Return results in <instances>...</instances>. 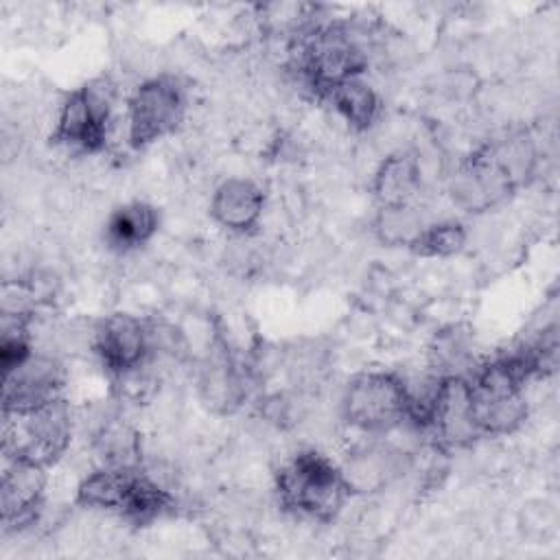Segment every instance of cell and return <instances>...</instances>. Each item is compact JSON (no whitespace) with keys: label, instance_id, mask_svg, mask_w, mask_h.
Returning a JSON list of instances; mask_svg holds the SVG:
<instances>
[{"label":"cell","instance_id":"5bb4252c","mask_svg":"<svg viewBox=\"0 0 560 560\" xmlns=\"http://www.w3.org/2000/svg\"><path fill=\"white\" fill-rule=\"evenodd\" d=\"M422 188V173L413 151H394L383 158L372 177V192L381 208L409 206Z\"/></svg>","mask_w":560,"mask_h":560},{"label":"cell","instance_id":"30bf717a","mask_svg":"<svg viewBox=\"0 0 560 560\" xmlns=\"http://www.w3.org/2000/svg\"><path fill=\"white\" fill-rule=\"evenodd\" d=\"M7 462V459H4ZM46 494V468L7 462L0 481V510L4 532H20L35 525Z\"/></svg>","mask_w":560,"mask_h":560},{"label":"cell","instance_id":"52a82bcc","mask_svg":"<svg viewBox=\"0 0 560 560\" xmlns=\"http://www.w3.org/2000/svg\"><path fill=\"white\" fill-rule=\"evenodd\" d=\"M516 188V182L501 166L488 142L477 147L448 179L453 203L466 212L492 210Z\"/></svg>","mask_w":560,"mask_h":560},{"label":"cell","instance_id":"9c48e42d","mask_svg":"<svg viewBox=\"0 0 560 560\" xmlns=\"http://www.w3.org/2000/svg\"><path fill=\"white\" fill-rule=\"evenodd\" d=\"M63 368L46 352H33L2 374V413H22L61 398Z\"/></svg>","mask_w":560,"mask_h":560},{"label":"cell","instance_id":"e0dca14e","mask_svg":"<svg viewBox=\"0 0 560 560\" xmlns=\"http://www.w3.org/2000/svg\"><path fill=\"white\" fill-rule=\"evenodd\" d=\"M424 228L427 221L413 203L378 208V214L374 219V232L385 245L411 247V243L420 236Z\"/></svg>","mask_w":560,"mask_h":560},{"label":"cell","instance_id":"4fadbf2b","mask_svg":"<svg viewBox=\"0 0 560 560\" xmlns=\"http://www.w3.org/2000/svg\"><path fill=\"white\" fill-rule=\"evenodd\" d=\"M92 451L98 466L142 468V438L118 413H105L92 427Z\"/></svg>","mask_w":560,"mask_h":560},{"label":"cell","instance_id":"9a60e30c","mask_svg":"<svg viewBox=\"0 0 560 560\" xmlns=\"http://www.w3.org/2000/svg\"><path fill=\"white\" fill-rule=\"evenodd\" d=\"M158 210L147 201H127L118 206L105 221V243L120 252H133L147 245L158 232Z\"/></svg>","mask_w":560,"mask_h":560},{"label":"cell","instance_id":"8992f818","mask_svg":"<svg viewBox=\"0 0 560 560\" xmlns=\"http://www.w3.org/2000/svg\"><path fill=\"white\" fill-rule=\"evenodd\" d=\"M186 92L175 77L158 74L144 79L127 101L125 138L129 147L142 149L171 133L184 122Z\"/></svg>","mask_w":560,"mask_h":560},{"label":"cell","instance_id":"7a4b0ae2","mask_svg":"<svg viewBox=\"0 0 560 560\" xmlns=\"http://www.w3.org/2000/svg\"><path fill=\"white\" fill-rule=\"evenodd\" d=\"M276 492L284 510L319 523L332 521L350 497L339 464L315 448L298 451L280 464Z\"/></svg>","mask_w":560,"mask_h":560},{"label":"cell","instance_id":"2e32d148","mask_svg":"<svg viewBox=\"0 0 560 560\" xmlns=\"http://www.w3.org/2000/svg\"><path fill=\"white\" fill-rule=\"evenodd\" d=\"M326 98L330 101L337 116L352 129V131H368L381 114V98L376 90L363 81V77L348 79L335 85Z\"/></svg>","mask_w":560,"mask_h":560},{"label":"cell","instance_id":"8fae6325","mask_svg":"<svg viewBox=\"0 0 560 560\" xmlns=\"http://www.w3.org/2000/svg\"><path fill=\"white\" fill-rule=\"evenodd\" d=\"M407 453L389 444H363L339 464L343 481L352 494H372L394 483L409 466Z\"/></svg>","mask_w":560,"mask_h":560},{"label":"cell","instance_id":"ac0fdd59","mask_svg":"<svg viewBox=\"0 0 560 560\" xmlns=\"http://www.w3.org/2000/svg\"><path fill=\"white\" fill-rule=\"evenodd\" d=\"M466 238V228L459 221H435L427 223L409 249L422 258H446L457 254Z\"/></svg>","mask_w":560,"mask_h":560},{"label":"cell","instance_id":"277c9868","mask_svg":"<svg viewBox=\"0 0 560 560\" xmlns=\"http://www.w3.org/2000/svg\"><path fill=\"white\" fill-rule=\"evenodd\" d=\"M116 88L107 79H96L70 92L57 109L52 140L70 153H98L114 129Z\"/></svg>","mask_w":560,"mask_h":560},{"label":"cell","instance_id":"6da1fadb","mask_svg":"<svg viewBox=\"0 0 560 560\" xmlns=\"http://www.w3.org/2000/svg\"><path fill=\"white\" fill-rule=\"evenodd\" d=\"M291 63L306 90L326 98L335 85L363 77L368 48L346 24H315L295 33Z\"/></svg>","mask_w":560,"mask_h":560},{"label":"cell","instance_id":"7c38bea8","mask_svg":"<svg viewBox=\"0 0 560 560\" xmlns=\"http://www.w3.org/2000/svg\"><path fill=\"white\" fill-rule=\"evenodd\" d=\"M265 210L262 188L245 177H228L210 199V214L223 230L243 236L260 225Z\"/></svg>","mask_w":560,"mask_h":560},{"label":"cell","instance_id":"ba28073f","mask_svg":"<svg viewBox=\"0 0 560 560\" xmlns=\"http://www.w3.org/2000/svg\"><path fill=\"white\" fill-rule=\"evenodd\" d=\"M90 348L109 376L136 368L151 359L149 322L131 313L105 315L92 328Z\"/></svg>","mask_w":560,"mask_h":560},{"label":"cell","instance_id":"3957f363","mask_svg":"<svg viewBox=\"0 0 560 560\" xmlns=\"http://www.w3.org/2000/svg\"><path fill=\"white\" fill-rule=\"evenodd\" d=\"M72 409L61 396L37 409L2 413V455L42 468L57 464L72 440Z\"/></svg>","mask_w":560,"mask_h":560},{"label":"cell","instance_id":"5b68a950","mask_svg":"<svg viewBox=\"0 0 560 560\" xmlns=\"http://www.w3.org/2000/svg\"><path fill=\"white\" fill-rule=\"evenodd\" d=\"M409 387L385 370L357 374L341 394L343 420L368 435H385L407 422Z\"/></svg>","mask_w":560,"mask_h":560}]
</instances>
